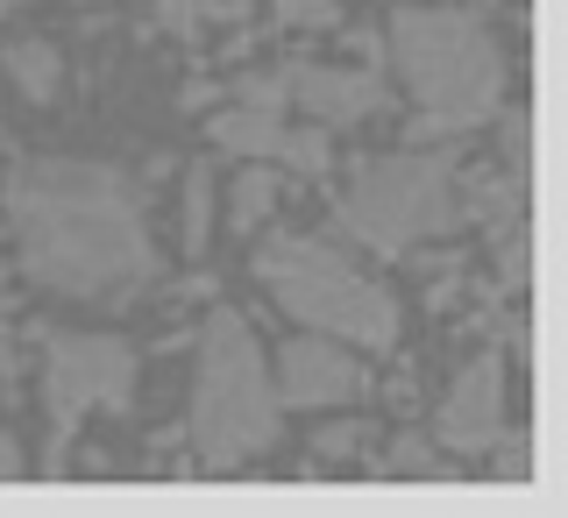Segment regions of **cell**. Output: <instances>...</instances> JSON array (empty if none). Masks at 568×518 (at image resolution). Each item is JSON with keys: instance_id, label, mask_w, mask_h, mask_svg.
<instances>
[{"instance_id": "cell-2", "label": "cell", "mask_w": 568, "mask_h": 518, "mask_svg": "<svg viewBox=\"0 0 568 518\" xmlns=\"http://www.w3.org/2000/svg\"><path fill=\"white\" fill-rule=\"evenodd\" d=\"M390 50H398L419 135H462L505 100L497 35L462 8H398L390 14Z\"/></svg>"}, {"instance_id": "cell-21", "label": "cell", "mask_w": 568, "mask_h": 518, "mask_svg": "<svg viewBox=\"0 0 568 518\" xmlns=\"http://www.w3.org/2000/svg\"><path fill=\"white\" fill-rule=\"evenodd\" d=\"M8 369H14V327L0 319V377H8Z\"/></svg>"}, {"instance_id": "cell-17", "label": "cell", "mask_w": 568, "mask_h": 518, "mask_svg": "<svg viewBox=\"0 0 568 518\" xmlns=\"http://www.w3.org/2000/svg\"><path fill=\"white\" fill-rule=\"evenodd\" d=\"M505 284L519 292V284H532V256H526V227H511V248H505Z\"/></svg>"}, {"instance_id": "cell-6", "label": "cell", "mask_w": 568, "mask_h": 518, "mask_svg": "<svg viewBox=\"0 0 568 518\" xmlns=\"http://www.w3.org/2000/svg\"><path fill=\"white\" fill-rule=\"evenodd\" d=\"M135 398V355L106 334H50V476L93 413H121Z\"/></svg>"}, {"instance_id": "cell-8", "label": "cell", "mask_w": 568, "mask_h": 518, "mask_svg": "<svg viewBox=\"0 0 568 518\" xmlns=\"http://www.w3.org/2000/svg\"><path fill=\"white\" fill-rule=\"evenodd\" d=\"M284 85L306 106L320 129H348V121H369L384 106V79L377 71H334V64H284Z\"/></svg>"}, {"instance_id": "cell-20", "label": "cell", "mask_w": 568, "mask_h": 518, "mask_svg": "<svg viewBox=\"0 0 568 518\" xmlns=\"http://www.w3.org/2000/svg\"><path fill=\"white\" fill-rule=\"evenodd\" d=\"M8 476H22V448H14V434L0 426V484H8Z\"/></svg>"}, {"instance_id": "cell-19", "label": "cell", "mask_w": 568, "mask_h": 518, "mask_svg": "<svg viewBox=\"0 0 568 518\" xmlns=\"http://www.w3.org/2000/svg\"><path fill=\"white\" fill-rule=\"evenodd\" d=\"M526 164H532V129H526V114L511 121V171L526 177Z\"/></svg>"}, {"instance_id": "cell-10", "label": "cell", "mask_w": 568, "mask_h": 518, "mask_svg": "<svg viewBox=\"0 0 568 518\" xmlns=\"http://www.w3.org/2000/svg\"><path fill=\"white\" fill-rule=\"evenodd\" d=\"M213 142H221V150H235V156H277L284 121H277V106L242 100V106H227V114H213Z\"/></svg>"}, {"instance_id": "cell-14", "label": "cell", "mask_w": 568, "mask_h": 518, "mask_svg": "<svg viewBox=\"0 0 568 518\" xmlns=\"http://www.w3.org/2000/svg\"><path fill=\"white\" fill-rule=\"evenodd\" d=\"M271 206H277V177L271 171H242L235 177V227H263Z\"/></svg>"}, {"instance_id": "cell-7", "label": "cell", "mask_w": 568, "mask_h": 518, "mask_svg": "<svg viewBox=\"0 0 568 518\" xmlns=\"http://www.w3.org/2000/svg\"><path fill=\"white\" fill-rule=\"evenodd\" d=\"M440 440H448L455 455H484L505 440V355H476L469 369H462V384L448 390V405H440Z\"/></svg>"}, {"instance_id": "cell-9", "label": "cell", "mask_w": 568, "mask_h": 518, "mask_svg": "<svg viewBox=\"0 0 568 518\" xmlns=\"http://www.w3.org/2000/svg\"><path fill=\"white\" fill-rule=\"evenodd\" d=\"M363 363L342 355L327 342V334H313V342H292L284 348V405H298V413H320V405H348L363 398Z\"/></svg>"}, {"instance_id": "cell-3", "label": "cell", "mask_w": 568, "mask_h": 518, "mask_svg": "<svg viewBox=\"0 0 568 518\" xmlns=\"http://www.w3.org/2000/svg\"><path fill=\"white\" fill-rule=\"evenodd\" d=\"M277 440V390L263 377V348L242 313H206L200 390H192V448L213 476L248 469Z\"/></svg>"}, {"instance_id": "cell-4", "label": "cell", "mask_w": 568, "mask_h": 518, "mask_svg": "<svg viewBox=\"0 0 568 518\" xmlns=\"http://www.w3.org/2000/svg\"><path fill=\"white\" fill-rule=\"evenodd\" d=\"M256 277L271 284V298L298 327L327 334V342H355V348H398V306L369 271H355L342 248L313 242V235H277L263 242Z\"/></svg>"}, {"instance_id": "cell-18", "label": "cell", "mask_w": 568, "mask_h": 518, "mask_svg": "<svg viewBox=\"0 0 568 518\" xmlns=\"http://www.w3.org/2000/svg\"><path fill=\"white\" fill-rule=\"evenodd\" d=\"M355 448H369V434H363V426H334V434H320V455H334V461L355 455Z\"/></svg>"}, {"instance_id": "cell-16", "label": "cell", "mask_w": 568, "mask_h": 518, "mask_svg": "<svg viewBox=\"0 0 568 518\" xmlns=\"http://www.w3.org/2000/svg\"><path fill=\"white\" fill-rule=\"evenodd\" d=\"M284 22H313V29H327V22H342V8H334V0H284Z\"/></svg>"}, {"instance_id": "cell-12", "label": "cell", "mask_w": 568, "mask_h": 518, "mask_svg": "<svg viewBox=\"0 0 568 518\" xmlns=\"http://www.w3.org/2000/svg\"><path fill=\"white\" fill-rule=\"evenodd\" d=\"M206 235H213V177L192 171L185 177V256H206Z\"/></svg>"}, {"instance_id": "cell-15", "label": "cell", "mask_w": 568, "mask_h": 518, "mask_svg": "<svg viewBox=\"0 0 568 518\" xmlns=\"http://www.w3.org/2000/svg\"><path fill=\"white\" fill-rule=\"evenodd\" d=\"M384 469H390V476H455V461H434V448H426V440H398Z\"/></svg>"}, {"instance_id": "cell-11", "label": "cell", "mask_w": 568, "mask_h": 518, "mask_svg": "<svg viewBox=\"0 0 568 518\" xmlns=\"http://www.w3.org/2000/svg\"><path fill=\"white\" fill-rule=\"evenodd\" d=\"M8 71L22 79L29 100H50V93H58V79H64V64H58V50H50V43H14L8 50Z\"/></svg>"}, {"instance_id": "cell-5", "label": "cell", "mask_w": 568, "mask_h": 518, "mask_svg": "<svg viewBox=\"0 0 568 518\" xmlns=\"http://www.w3.org/2000/svg\"><path fill=\"white\" fill-rule=\"evenodd\" d=\"M455 156H369L355 164V185L342 200V235L377 256H405L413 242L455 227Z\"/></svg>"}, {"instance_id": "cell-13", "label": "cell", "mask_w": 568, "mask_h": 518, "mask_svg": "<svg viewBox=\"0 0 568 518\" xmlns=\"http://www.w3.org/2000/svg\"><path fill=\"white\" fill-rule=\"evenodd\" d=\"M277 156H284V164H292L298 177H320V171L334 164V156H327V129H320V121H313V129H284Z\"/></svg>"}, {"instance_id": "cell-1", "label": "cell", "mask_w": 568, "mask_h": 518, "mask_svg": "<svg viewBox=\"0 0 568 518\" xmlns=\"http://www.w3.org/2000/svg\"><path fill=\"white\" fill-rule=\"evenodd\" d=\"M8 213H14V235H22L29 277L64 298L129 306L156 271L135 185L106 164H71V156L22 164L8 185Z\"/></svg>"}]
</instances>
